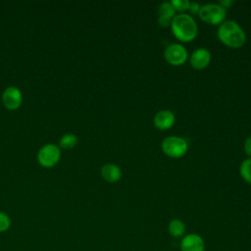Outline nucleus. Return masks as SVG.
<instances>
[{
	"label": "nucleus",
	"mask_w": 251,
	"mask_h": 251,
	"mask_svg": "<svg viewBox=\"0 0 251 251\" xmlns=\"http://www.w3.org/2000/svg\"><path fill=\"white\" fill-rule=\"evenodd\" d=\"M168 231L173 237H181L185 232V225L181 220L174 219L169 223Z\"/></svg>",
	"instance_id": "13"
},
{
	"label": "nucleus",
	"mask_w": 251,
	"mask_h": 251,
	"mask_svg": "<svg viewBox=\"0 0 251 251\" xmlns=\"http://www.w3.org/2000/svg\"><path fill=\"white\" fill-rule=\"evenodd\" d=\"M60 148L54 144H46L42 146L37 154L38 162L44 167L54 166L60 159Z\"/></svg>",
	"instance_id": "6"
},
{
	"label": "nucleus",
	"mask_w": 251,
	"mask_h": 251,
	"mask_svg": "<svg viewBox=\"0 0 251 251\" xmlns=\"http://www.w3.org/2000/svg\"><path fill=\"white\" fill-rule=\"evenodd\" d=\"M171 3L175 10L178 11L179 13H184L186 10L189 9L190 5V2L188 0H172Z\"/></svg>",
	"instance_id": "16"
},
{
	"label": "nucleus",
	"mask_w": 251,
	"mask_h": 251,
	"mask_svg": "<svg viewBox=\"0 0 251 251\" xmlns=\"http://www.w3.org/2000/svg\"><path fill=\"white\" fill-rule=\"evenodd\" d=\"M200 7H201V5L198 3V2H196V1H193V2H190V5H189V11L190 12H192L193 14H198V12H199V10H200Z\"/></svg>",
	"instance_id": "19"
},
{
	"label": "nucleus",
	"mask_w": 251,
	"mask_h": 251,
	"mask_svg": "<svg viewBox=\"0 0 251 251\" xmlns=\"http://www.w3.org/2000/svg\"><path fill=\"white\" fill-rule=\"evenodd\" d=\"M219 4H221L223 7L227 9L229 6H231L233 4V0H221L219 2Z\"/></svg>",
	"instance_id": "20"
},
{
	"label": "nucleus",
	"mask_w": 251,
	"mask_h": 251,
	"mask_svg": "<svg viewBox=\"0 0 251 251\" xmlns=\"http://www.w3.org/2000/svg\"><path fill=\"white\" fill-rule=\"evenodd\" d=\"M175 121L176 116L174 112L169 109H163L158 111L153 118V123L155 126L162 130L171 128L175 124Z\"/></svg>",
	"instance_id": "10"
},
{
	"label": "nucleus",
	"mask_w": 251,
	"mask_h": 251,
	"mask_svg": "<svg viewBox=\"0 0 251 251\" xmlns=\"http://www.w3.org/2000/svg\"><path fill=\"white\" fill-rule=\"evenodd\" d=\"M11 226V220L7 214L0 211V232L6 231Z\"/></svg>",
	"instance_id": "17"
},
{
	"label": "nucleus",
	"mask_w": 251,
	"mask_h": 251,
	"mask_svg": "<svg viewBox=\"0 0 251 251\" xmlns=\"http://www.w3.org/2000/svg\"><path fill=\"white\" fill-rule=\"evenodd\" d=\"M176 10L171 1H163L158 6V23L161 26H169L176 16Z\"/></svg>",
	"instance_id": "11"
},
{
	"label": "nucleus",
	"mask_w": 251,
	"mask_h": 251,
	"mask_svg": "<svg viewBox=\"0 0 251 251\" xmlns=\"http://www.w3.org/2000/svg\"><path fill=\"white\" fill-rule=\"evenodd\" d=\"M205 243L203 238L197 233H189L182 237L180 241V251H204Z\"/></svg>",
	"instance_id": "9"
},
{
	"label": "nucleus",
	"mask_w": 251,
	"mask_h": 251,
	"mask_svg": "<svg viewBox=\"0 0 251 251\" xmlns=\"http://www.w3.org/2000/svg\"><path fill=\"white\" fill-rule=\"evenodd\" d=\"M239 173L246 182L251 183V157L242 161L239 167Z\"/></svg>",
	"instance_id": "14"
},
{
	"label": "nucleus",
	"mask_w": 251,
	"mask_h": 251,
	"mask_svg": "<svg viewBox=\"0 0 251 251\" xmlns=\"http://www.w3.org/2000/svg\"><path fill=\"white\" fill-rule=\"evenodd\" d=\"M244 152L248 156H251V135L247 136V138L244 141Z\"/></svg>",
	"instance_id": "18"
},
{
	"label": "nucleus",
	"mask_w": 251,
	"mask_h": 251,
	"mask_svg": "<svg viewBox=\"0 0 251 251\" xmlns=\"http://www.w3.org/2000/svg\"><path fill=\"white\" fill-rule=\"evenodd\" d=\"M171 28L174 35L182 42L193 40L198 33V25L192 16L187 13L176 14Z\"/></svg>",
	"instance_id": "2"
},
{
	"label": "nucleus",
	"mask_w": 251,
	"mask_h": 251,
	"mask_svg": "<svg viewBox=\"0 0 251 251\" xmlns=\"http://www.w3.org/2000/svg\"><path fill=\"white\" fill-rule=\"evenodd\" d=\"M198 16L205 23L211 25H220L225 21L226 9L219 3H206L201 5Z\"/></svg>",
	"instance_id": "3"
},
{
	"label": "nucleus",
	"mask_w": 251,
	"mask_h": 251,
	"mask_svg": "<svg viewBox=\"0 0 251 251\" xmlns=\"http://www.w3.org/2000/svg\"><path fill=\"white\" fill-rule=\"evenodd\" d=\"M161 147L163 152L172 158L182 157L188 149L187 141L177 135H169L162 140Z\"/></svg>",
	"instance_id": "4"
},
{
	"label": "nucleus",
	"mask_w": 251,
	"mask_h": 251,
	"mask_svg": "<svg viewBox=\"0 0 251 251\" xmlns=\"http://www.w3.org/2000/svg\"><path fill=\"white\" fill-rule=\"evenodd\" d=\"M101 176L109 182H117L122 177V170L114 163H107L101 168Z\"/></svg>",
	"instance_id": "12"
},
{
	"label": "nucleus",
	"mask_w": 251,
	"mask_h": 251,
	"mask_svg": "<svg viewBox=\"0 0 251 251\" xmlns=\"http://www.w3.org/2000/svg\"><path fill=\"white\" fill-rule=\"evenodd\" d=\"M189 62L190 65L195 69H204L211 62V52L205 47H198L191 53Z\"/></svg>",
	"instance_id": "7"
},
{
	"label": "nucleus",
	"mask_w": 251,
	"mask_h": 251,
	"mask_svg": "<svg viewBox=\"0 0 251 251\" xmlns=\"http://www.w3.org/2000/svg\"><path fill=\"white\" fill-rule=\"evenodd\" d=\"M77 144V137L73 133L65 134L60 140V146L65 149H71Z\"/></svg>",
	"instance_id": "15"
},
{
	"label": "nucleus",
	"mask_w": 251,
	"mask_h": 251,
	"mask_svg": "<svg viewBox=\"0 0 251 251\" xmlns=\"http://www.w3.org/2000/svg\"><path fill=\"white\" fill-rule=\"evenodd\" d=\"M164 57L169 64L173 66H180L187 60L188 52L182 44L174 42L165 48Z\"/></svg>",
	"instance_id": "5"
},
{
	"label": "nucleus",
	"mask_w": 251,
	"mask_h": 251,
	"mask_svg": "<svg viewBox=\"0 0 251 251\" xmlns=\"http://www.w3.org/2000/svg\"><path fill=\"white\" fill-rule=\"evenodd\" d=\"M23 100L21 90L16 86H9L7 87L2 95V101L6 108L10 110L17 109Z\"/></svg>",
	"instance_id": "8"
},
{
	"label": "nucleus",
	"mask_w": 251,
	"mask_h": 251,
	"mask_svg": "<svg viewBox=\"0 0 251 251\" xmlns=\"http://www.w3.org/2000/svg\"><path fill=\"white\" fill-rule=\"evenodd\" d=\"M219 39L226 46L240 48L246 41V33L241 25L233 20H225L217 31Z\"/></svg>",
	"instance_id": "1"
}]
</instances>
